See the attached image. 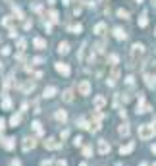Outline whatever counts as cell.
<instances>
[{
    "label": "cell",
    "mask_w": 156,
    "mask_h": 166,
    "mask_svg": "<svg viewBox=\"0 0 156 166\" xmlns=\"http://www.w3.org/2000/svg\"><path fill=\"white\" fill-rule=\"evenodd\" d=\"M2 145H4V149H8V151H10V149H14V145H16V137H6Z\"/></svg>",
    "instance_id": "16"
},
{
    "label": "cell",
    "mask_w": 156,
    "mask_h": 166,
    "mask_svg": "<svg viewBox=\"0 0 156 166\" xmlns=\"http://www.w3.org/2000/svg\"><path fill=\"white\" fill-rule=\"evenodd\" d=\"M152 153H156V145H154V147H152Z\"/></svg>",
    "instance_id": "45"
},
{
    "label": "cell",
    "mask_w": 156,
    "mask_h": 166,
    "mask_svg": "<svg viewBox=\"0 0 156 166\" xmlns=\"http://www.w3.org/2000/svg\"><path fill=\"white\" fill-rule=\"evenodd\" d=\"M147 23H149V14L143 12L141 18H139V27H147Z\"/></svg>",
    "instance_id": "18"
},
{
    "label": "cell",
    "mask_w": 156,
    "mask_h": 166,
    "mask_svg": "<svg viewBox=\"0 0 156 166\" xmlns=\"http://www.w3.org/2000/svg\"><path fill=\"white\" fill-rule=\"evenodd\" d=\"M118 166H121V164H118Z\"/></svg>",
    "instance_id": "51"
},
{
    "label": "cell",
    "mask_w": 156,
    "mask_h": 166,
    "mask_svg": "<svg viewBox=\"0 0 156 166\" xmlns=\"http://www.w3.org/2000/svg\"><path fill=\"white\" fill-rule=\"evenodd\" d=\"M118 18H121V19H129V12H127V10H124V8H119V10H118Z\"/></svg>",
    "instance_id": "25"
},
{
    "label": "cell",
    "mask_w": 156,
    "mask_h": 166,
    "mask_svg": "<svg viewBox=\"0 0 156 166\" xmlns=\"http://www.w3.org/2000/svg\"><path fill=\"white\" fill-rule=\"evenodd\" d=\"M104 31H106V23H98V25L95 27V33H96V35H102Z\"/></svg>",
    "instance_id": "26"
},
{
    "label": "cell",
    "mask_w": 156,
    "mask_h": 166,
    "mask_svg": "<svg viewBox=\"0 0 156 166\" xmlns=\"http://www.w3.org/2000/svg\"><path fill=\"white\" fill-rule=\"evenodd\" d=\"M79 166H87V162H81V164H79Z\"/></svg>",
    "instance_id": "46"
},
{
    "label": "cell",
    "mask_w": 156,
    "mask_h": 166,
    "mask_svg": "<svg viewBox=\"0 0 156 166\" xmlns=\"http://www.w3.org/2000/svg\"><path fill=\"white\" fill-rule=\"evenodd\" d=\"M81 143H83V137H79V135L73 139V145H75V147H81Z\"/></svg>",
    "instance_id": "36"
},
{
    "label": "cell",
    "mask_w": 156,
    "mask_h": 166,
    "mask_svg": "<svg viewBox=\"0 0 156 166\" xmlns=\"http://www.w3.org/2000/svg\"><path fill=\"white\" fill-rule=\"evenodd\" d=\"M2 23H4L6 27H10V29H14V27H12V25H14V18H12V16H6Z\"/></svg>",
    "instance_id": "24"
},
{
    "label": "cell",
    "mask_w": 156,
    "mask_h": 166,
    "mask_svg": "<svg viewBox=\"0 0 156 166\" xmlns=\"http://www.w3.org/2000/svg\"><path fill=\"white\" fill-rule=\"evenodd\" d=\"M2 68H4V66H2V62H0V70H2Z\"/></svg>",
    "instance_id": "48"
},
{
    "label": "cell",
    "mask_w": 156,
    "mask_h": 166,
    "mask_svg": "<svg viewBox=\"0 0 156 166\" xmlns=\"http://www.w3.org/2000/svg\"><path fill=\"white\" fill-rule=\"evenodd\" d=\"M19 122H21V114H14L12 118H10V124H12V128L19 126Z\"/></svg>",
    "instance_id": "22"
},
{
    "label": "cell",
    "mask_w": 156,
    "mask_h": 166,
    "mask_svg": "<svg viewBox=\"0 0 156 166\" xmlns=\"http://www.w3.org/2000/svg\"><path fill=\"white\" fill-rule=\"evenodd\" d=\"M33 129H35L37 133H42V124L41 122H33Z\"/></svg>",
    "instance_id": "27"
},
{
    "label": "cell",
    "mask_w": 156,
    "mask_h": 166,
    "mask_svg": "<svg viewBox=\"0 0 156 166\" xmlns=\"http://www.w3.org/2000/svg\"><path fill=\"white\" fill-rule=\"evenodd\" d=\"M33 147H35V139H33V137H25V139H23V145H21V149L27 153V151H31Z\"/></svg>",
    "instance_id": "10"
},
{
    "label": "cell",
    "mask_w": 156,
    "mask_h": 166,
    "mask_svg": "<svg viewBox=\"0 0 156 166\" xmlns=\"http://www.w3.org/2000/svg\"><path fill=\"white\" fill-rule=\"evenodd\" d=\"M56 166H68V162H66V160H58Z\"/></svg>",
    "instance_id": "40"
},
{
    "label": "cell",
    "mask_w": 156,
    "mask_h": 166,
    "mask_svg": "<svg viewBox=\"0 0 156 166\" xmlns=\"http://www.w3.org/2000/svg\"><path fill=\"white\" fill-rule=\"evenodd\" d=\"M152 4H154V6H156V0H152Z\"/></svg>",
    "instance_id": "49"
},
{
    "label": "cell",
    "mask_w": 156,
    "mask_h": 166,
    "mask_svg": "<svg viewBox=\"0 0 156 166\" xmlns=\"http://www.w3.org/2000/svg\"><path fill=\"white\" fill-rule=\"evenodd\" d=\"M114 37H116L118 41H125V39H127V33L121 29V27H116V29H114Z\"/></svg>",
    "instance_id": "12"
},
{
    "label": "cell",
    "mask_w": 156,
    "mask_h": 166,
    "mask_svg": "<svg viewBox=\"0 0 156 166\" xmlns=\"http://www.w3.org/2000/svg\"><path fill=\"white\" fill-rule=\"evenodd\" d=\"M108 60H110V64H112V66H116L119 58H118V54H110V56H108Z\"/></svg>",
    "instance_id": "30"
},
{
    "label": "cell",
    "mask_w": 156,
    "mask_h": 166,
    "mask_svg": "<svg viewBox=\"0 0 156 166\" xmlns=\"http://www.w3.org/2000/svg\"><path fill=\"white\" fill-rule=\"evenodd\" d=\"M42 166H52V160H42Z\"/></svg>",
    "instance_id": "43"
},
{
    "label": "cell",
    "mask_w": 156,
    "mask_h": 166,
    "mask_svg": "<svg viewBox=\"0 0 156 166\" xmlns=\"http://www.w3.org/2000/svg\"><path fill=\"white\" fill-rule=\"evenodd\" d=\"M56 95V87L54 85H50V87H46V89H44V97L46 98H50V97H54Z\"/></svg>",
    "instance_id": "21"
},
{
    "label": "cell",
    "mask_w": 156,
    "mask_h": 166,
    "mask_svg": "<svg viewBox=\"0 0 156 166\" xmlns=\"http://www.w3.org/2000/svg\"><path fill=\"white\" fill-rule=\"evenodd\" d=\"M54 68H56V72L62 73V75H70L71 73V68L66 62H56V64H54Z\"/></svg>",
    "instance_id": "5"
},
{
    "label": "cell",
    "mask_w": 156,
    "mask_h": 166,
    "mask_svg": "<svg viewBox=\"0 0 156 166\" xmlns=\"http://www.w3.org/2000/svg\"><path fill=\"white\" fill-rule=\"evenodd\" d=\"M149 110H150V106L147 104V103H144V97L139 93V103H137V112L139 114H143V112H149Z\"/></svg>",
    "instance_id": "7"
},
{
    "label": "cell",
    "mask_w": 156,
    "mask_h": 166,
    "mask_svg": "<svg viewBox=\"0 0 156 166\" xmlns=\"http://www.w3.org/2000/svg\"><path fill=\"white\" fill-rule=\"evenodd\" d=\"M141 166H149V164H147V162H143V164H141Z\"/></svg>",
    "instance_id": "47"
},
{
    "label": "cell",
    "mask_w": 156,
    "mask_h": 166,
    "mask_svg": "<svg viewBox=\"0 0 156 166\" xmlns=\"http://www.w3.org/2000/svg\"><path fill=\"white\" fill-rule=\"evenodd\" d=\"M31 25H33L31 21H25V23H23V27H25V29H31Z\"/></svg>",
    "instance_id": "41"
},
{
    "label": "cell",
    "mask_w": 156,
    "mask_h": 166,
    "mask_svg": "<svg viewBox=\"0 0 156 166\" xmlns=\"http://www.w3.org/2000/svg\"><path fill=\"white\" fill-rule=\"evenodd\" d=\"M62 98H64V103H71V101H73V91H71V89H66V91L62 93Z\"/></svg>",
    "instance_id": "17"
},
{
    "label": "cell",
    "mask_w": 156,
    "mask_h": 166,
    "mask_svg": "<svg viewBox=\"0 0 156 166\" xmlns=\"http://www.w3.org/2000/svg\"><path fill=\"white\" fill-rule=\"evenodd\" d=\"M33 45H35L37 48H46V41H44V39H41V37H35V39H33Z\"/></svg>",
    "instance_id": "15"
},
{
    "label": "cell",
    "mask_w": 156,
    "mask_h": 166,
    "mask_svg": "<svg viewBox=\"0 0 156 166\" xmlns=\"http://www.w3.org/2000/svg\"><path fill=\"white\" fill-rule=\"evenodd\" d=\"M2 54H10V47H4L2 48Z\"/></svg>",
    "instance_id": "44"
},
{
    "label": "cell",
    "mask_w": 156,
    "mask_h": 166,
    "mask_svg": "<svg viewBox=\"0 0 156 166\" xmlns=\"http://www.w3.org/2000/svg\"><path fill=\"white\" fill-rule=\"evenodd\" d=\"M44 147H46V149H50V151H58V149L62 147V143H60L56 137H48L46 141H44Z\"/></svg>",
    "instance_id": "4"
},
{
    "label": "cell",
    "mask_w": 156,
    "mask_h": 166,
    "mask_svg": "<svg viewBox=\"0 0 156 166\" xmlns=\"http://www.w3.org/2000/svg\"><path fill=\"white\" fill-rule=\"evenodd\" d=\"M58 52H60V54H68V52H70V45H68L66 41L60 43V45H58Z\"/></svg>",
    "instance_id": "19"
},
{
    "label": "cell",
    "mask_w": 156,
    "mask_h": 166,
    "mask_svg": "<svg viewBox=\"0 0 156 166\" xmlns=\"http://www.w3.org/2000/svg\"><path fill=\"white\" fill-rule=\"evenodd\" d=\"M2 106H4L6 110H10V108H12V101H10L8 97H4V101H2Z\"/></svg>",
    "instance_id": "28"
},
{
    "label": "cell",
    "mask_w": 156,
    "mask_h": 166,
    "mask_svg": "<svg viewBox=\"0 0 156 166\" xmlns=\"http://www.w3.org/2000/svg\"><path fill=\"white\" fill-rule=\"evenodd\" d=\"M81 29H83V27H81V23H77V25H71V27H70V31H71V33H81Z\"/></svg>",
    "instance_id": "32"
},
{
    "label": "cell",
    "mask_w": 156,
    "mask_h": 166,
    "mask_svg": "<svg viewBox=\"0 0 156 166\" xmlns=\"http://www.w3.org/2000/svg\"><path fill=\"white\" fill-rule=\"evenodd\" d=\"M4 128H6V122H4V118H0V135H2Z\"/></svg>",
    "instance_id": "37"
},
{
    "label": "cell",
    "mask_w": 156,
    "mask_h": 166,
    "mask_svg": "<svg viewBox=\"0 0 156 166\" xmlns=\"http://www.w3.org/2000/svg\"><path fill=\"white\" fill-rule=\"evenodd\" d=\"M98 153H100V154H108V153H110V143H108L106 139H100V141H98Z\"/></svg>",
    "instance_id": "8"
},
{
    "label": "cell",
    "mask_w": 156,
    "mask_h": 166,
    "mask_svg": "<svg viewBox=\"0 0 156 166\" xmlns=\"http://www.w3.org/2000/svg\"><path fill=\"white\" fill-rule=\"evenodd\" d=\"M154 126H150V124H143V126H139V139H143V141H149V139H152L154 137Z\"/></svg>",
    "instance_id": "2"
},
{
    "label": "cell",
    "mask_w": 156,
    "mask_h": 166,
    "mask_svg": "<svg viewBox=\"0 0 156 166\" xmlns=\"http://www.w3.org/2000/svg\"><path fill=\"white\" fill-rule=\"evenodd\" d=\"M10 166H21V162L19 160H12V162H10Z\"/></svg>",
    "instance_id": "39"
},
{
    "label": "cell",
    "mask_w": 156,
    "mask_h": 166,
    "mask_svg": "<svg viewBox=\"0 0 156 166\" xmlns=\"http://www.w3.org/2000/svg\"><path fill=\"white\" fill-rule=\"evenodd\" d=\"M118 131H119V135H124V137H127V135H129V126H127V124H121Z\"/></svg>",
    "instance_id": "23"
},
{
    "label": "cell",
    "mask_w": 156,
    "mask_h": 166,
    "mask_svg": "<svg viewBox=\"0 0 156 166\" xmlns=\"http://www.w3.org/2000/svg\"><path fill=\"white\" fill-rule=\"evenodd\" d=\"M118 77H119V70H118V68H114V70H112V73H110V77H108V85H110V87H114V85H116V81H118Z\"/></svg>",
    "instance_id": "9"
},
{
    "label": "cell",
    "mask_w": 156,
    "mask_h": 166,
    "mask_svg": "<svg viewBox=\"0 0 156 166\" xmlns=\"http://www.w3.org/2000/svg\"><path fill=\"white\" fill-rule=\"evenodd\" d=\"M25 45H27L25 39H19V41H17V48H19V50H23V48H25Z\"/></svg>",
    "instance_id": "35"
},
{
    "label": "cell",
    "mask_w": 156,
    "mask_h": 166,
    "mask_svg": "<svg viewBox=\"0 0 156 166\" xmlns=\"http://www.w3.org/2000/svg\"><path fill=\"white\" fill-rule=\"evenodd\" d=\"M144 54V45H141V43H135V45L131 47V52H129V60H127V68H133Z\"/></svg>",
    "instance_id": "1"
},
{
    "label": "cell",
    "mask_w": 156,
    "mask_h": 166,
    "mask_svg": "<svg viewBox=\"0 0 156 166\" xmlns=\"http://www.w3.org/2000/svg\"><path fill=\"white\" fill-rule=\"evenodd\" d=\"M104 104H106V98H104L102 95H96V97H95V108H96V110H100Z\"/></svg>",
    "instance_id": "13"
},
{
    "label": "cell",
    "mask_w": 156,
    "mask_h": 166,
    "mask_svg": "<svg viewBox=\"0 0 156 166\" xmlns=\"http://www.w3.org/2000/svg\"><path fill=\"white\" fill-rule=\"evenodd\" d=\"M133 149H135V143L131 141V143H127V145H121V147H119V154H127V153H131Z\"/></svg>",
    "instance_id": "14"
},
{
    "label": "cell",
    "mask_w": 156,
    "mask_h": 166,
    "mask_svg": "<svg viewBox=\"0 0 156 166\" xmlns=\"http://www.w3.org/2000/svg\"><path fill=\"white\" fill-rule=\"evenodd\" d=\"M125 81H127L129 85H133V75H127V79H125Z\"/></svg>",
    "instance_id": "42"
},
{
    "label": "cell",
    "mask_w": 156,
    "mask_h": 166,
    "mask_svg": "<svg viewBox=\"0 0 156 166\" xmlns=\"http://www.w3.org/2000/svg\"><path fill=\"white\" fill-rule=\"evenodd\" d=\"M152 166H156V162H154V164H152Z\"/></svg>",
    "instance_id": "50"
},
{
    "label": "cell",
    "mask_w": 156,
    "mask_h": 166,
    "mask_svg": "<svg viewBox=\"0 0 156 166\" xmlns=\"http://www.w3.org/2000/svg\"><path fill=\"white\" fill-rule=\"evenodd\" d=\"M48 18H50V21H54V23H58V12H54V10H52V12L48 14Z\"/></svg>",
    "instance_id": "29"
},
{
    "label": "cell",
    "mask_w": 156,
    "mask_h": 166,
    "mask_svg": "<svg viewBox=\"0 0 156 166\" xmlns=\"http://www.w3.org/2000/svg\"><path fill=\"white\" fill-rule=\"evenodd\" d=\"M19 89H21V93H31L33 89H35V81H31V79H29V81H25L23 85H21Z\"/></svg>",
    "instance_id": "11"
},
{
    "label": "cell",
    "mask_w": 156,
    "mask_h": 166,
    "mask_svg": "<svg viewBox=\"0 0 156 166\" xmlns=\"http://www.w3.org/2000/svg\"><path fill=\"white\" fill-rule=\"evenodd\" d=\"M14 14L17 16V19H23V12H21L19 8H16V6H14Z\"/></svg>",
    "instance_id": "33"
},
{
    "label": "cell",
    "mask_w": 156,
    "mask_h": 166,
    "mask_svg": "<svg viewBox=\"0 0 156 166\" xmlns=\"http://www.w3.org/2000/svg\"><path fill=\"white\" fill-rule=\"evenodd\" d=\"M44 29H46V31H50V29H52V23H48V21H44Z\"/></svg>",
    "instance_id": "38"
},
{
    "label": "cell",
    "mask_w": 156,
    "mask_h": 166,
    "mask_svg": "<svg viewBox=\"0 0 156 166\" xmlns=\"http://www.w3.org/2000/svg\"><path fill=\"white\" fill-rule=\"evenodd\" d=\"M144 83H147L149 89H154L156 87V73H150L149 70H144Z\"/></svg>",
    "instance_id": "3"
},
{
    "label": "cell",
    "mask_w": 156,
    "mask_h": 166,
    "mask_svg": "<svg viewBox=\"0 0 156 166\" xmlns=\"http://www.w3.org/2000/svg\"><path fill=\"white\" fill-rule=\"evenodd\" d=\"M83 154H85V157L89 158V157H91V154H93V147H91V145H87V147L83 149Z\"/></svg>",
    "instance_id": "31"
},
{
    "label": "cell",
    "mask_w": 156,
    "mask_h": 166,
    "mask_svg": "<svg viewBox=\"0 0 156 166\" xmlns=\"http://www.w3.org/2000/svg\"><path fill=\"white\" fill-rule=\"evenodd\" d=\"M77 91H79V95H83V97H87L89 93H91V83H89L87 79H83V81H79V85H77Z\"/></svg>",
    "instance_id": "6"
},
{
    "label": "cell",
    "mask_w": 156,
    "mask_h": 166,
    "mask_svg": "<svg viewBox=\"0 0 156 166\" xmlns=\"http://www.w3.org/2000/svg\"><path fill=\"white\" fill-rule=\"evenodd\" d=\"M77 124H79V128H89V124H87L85 118H79V120H77Z\"/></svg>",
    "instance_id": "34"
},
{
    "label": "cell",
    "mask_w": 156,
    "mask_h": 166,
    "mask_svg": "<svg viewBox=\"0 0 156 166\" xmlns=\"http://www.w3.org/2000/svg\"><path fill=\"white\" fill-rule=\"evenodd\" d=\"M56 120L64 124V122L68 120V112H66V110H58V112H56Z\"/></svg>",
    "instance_id": "20"
}]
</instances>
